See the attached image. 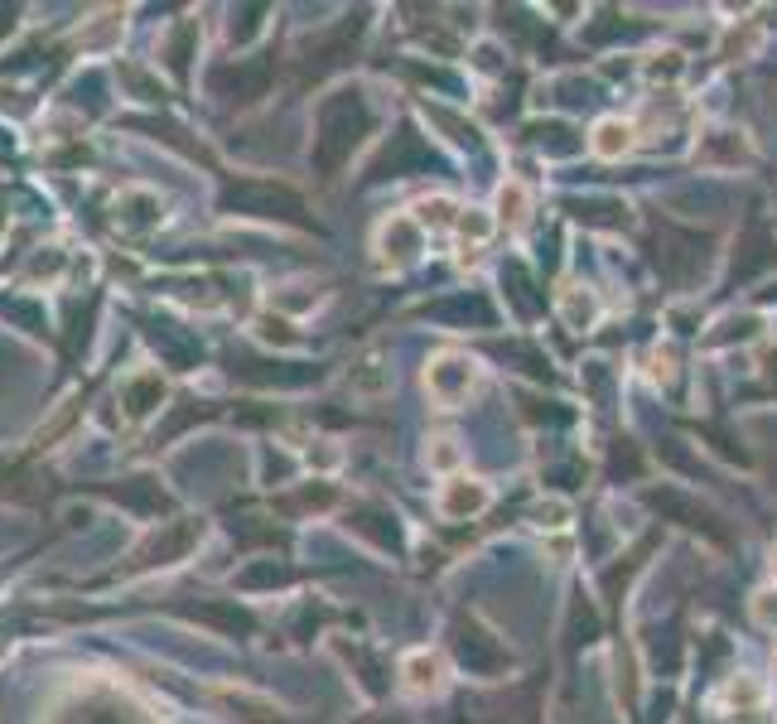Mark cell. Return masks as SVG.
Wrapping results in <instances>:
<instances>
[{
    "label": "cell",
    "mask_w": 777,
    "mask_h": 724,
    "mask_svg": "<svg viewBox=\"0 0 777 724\" xmlns=\"http://www.w3.org/2000/svg\"><path fill=\"white\" fill-rule=\"evenodd\" d=\"M753 613H758V623H777V589H763L758 604H753Z\"/></svg>",
    "instance_id": "6"
},
{
    "label": "cell",
    "mask_w": 777,
    "mask_h": 724,
    "mask_svg": "<svg viewBox=\"0 0 777 724\" xmlns=\"http://www.w3.org/2000/svg\"><path fill=\"white\" fill-rule=\"evenodd\" d=\"M406 681H411L416 691H435V686H440V662H435L430 652L406 657Z\"/></svg>",
    "instance_id": "3"
},
{
    "label": "cell",
    "mask_w": 777,
    "mask_h": 724,
    "mask_svg": "<svg viewBox=\"0 0 777 724\" xmlns=\"http://www.w3.org/2000/svg\"><path fill=\"white\" fill-rule=\"evenodd\" d=\"M522 203H527V198H522V189H517V184H512V189H502V194H498L502 218H512V223H522Z\"/></svg>",
    "instance_id": "5"
},
{
    "label": "cell",
    "mask_w": 777,
    "mask_h": 724,
    "mask_svg": "<svg viewBox=\"0 0 777 724\" xmlns=\"http://www.w3.org/2000/svg\"><path fill=\"white\" fill-rule=\"evenodd\" d=\"M628 136H633L628 126L604 121V126H599V136H594V150H599V155H623V150H628Z\"/></svg>",
    "instance_id": "4"
},
{
    "label": "cell",
    "mask_w": 777,
    "mask_h": 724,
    "mask_svg": "<svg viewBox=\"0 0 777 724\" xmlns=\"http://www.w3.org/2000/svg\"><path fill=\"white\" fill-rule=\"evenodd\" d=\"M478 507H488V488H483L478 478H459V483L444 493V512H449V517H464V512H478Z\"/></svg>",
    "instance_id": "2"
},
{
    "label": "cell",
    "mask_w": 777,
    "mask_h": 724,
    "mask_svg": "<svg viewBox=\"0 0 777 724\" xmlns=\"http://www.w3.org/2000/svg\"><path fill=\"white\" fill-rule=\"evenodd\" d=\"M430 391L440 396V401H454V396H464V391L473 387V367L464 358H440L435 367H430Z\"/></svg>",
    "instance_id": "1"
}]
</instances>
